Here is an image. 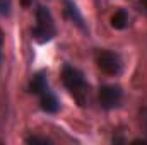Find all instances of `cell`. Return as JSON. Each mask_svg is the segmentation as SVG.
Masks as SVG:
<instances>
[{
	"label": "cell",
	"mask_w": 147,
	"mask_h": 145,
	"mask_svg": "<svg viewBox=\"0 0 147 145\" xmlns=\"http://www.w3.org/2000/svg\"><path fill=\"white\" fill-rule=\"evenodd\" d=\"M62 82L69 89V92L75 97V101L80 106H84V97H86V92H87V84H86L84 73L79 68L72 67V65H63V68H62Z\"/></svg>",
	"instance_id": "obj_1"
},
{
	"label": "cell",
	"mask_w": 147,
	"mask_h": 145,
	"mask_svg": "<svg viewBox=\"0 0 147 145\" xmlns=\"http://www.w3.org/2000/svg\"><path fill=\"white\" fill-rule=\"evenodd\" d=\"M31 34L41 44L51 41L57 36V28H55V22H53V15L48 10V7L39 5L36 9V24H34Z\"/></svg>",
	"instance_id": "obj_2"
},
{
	"label": "cell",
	"mask_w": 147,
	"mask_h": 145,
	"mask_svg": "<svg viewBox=\"0 0 147 145\" xmlns=\"http://www.w3.org/2000/svg\"><path fill=\"white\" fill-rule=\"evenodd\" d=\"M96 63H98V68L106 75H118L121 72V58L113 53V51H99L96 55Z\"/></svg>",
	"instance_id": "obj_3"
},
{
	"label": "cell",
	"mask_w": 147,
	"mask_h": 145,
	"mask_svg": "<svg viewBox=\"0 0 147 145\" xmlns=\"http://www.w3.org/2000/svg\"><path fill=\"white\" fill-rule=\"evenodd\" d=\"M99 104L105 109H113L121 103L123 92L120 85H103L99 89Z\"/></svg>",
	"instance_id": "obj_4"
},
{
	"label": "cell",
	"mask_w": 147,
	"mask_h": 145,
	"mask_svg": "<svg viewBox=\"0 0 147 145\" xmlns=\"http://www.w3.org/2000/svg\"><path fill=\"white\" fill-rule=\"evenodd\" d=\"M63 9H65L67 17L72 21L79 29L87 31V28H86V24H84V17H82L80 10L77 9V5H75V2H74V0H63Z\"/></svg>",
	"instance_id": "obj_5"
},
{
	"label": "cell",
	"mask_w": 147,
	"mask_h": 145,
	"mask_svg": "<svg viewBox=\"0 0 147 145\" xmlns=\"http://www.w3.org/2000/svg\"><path fill=\"white\" fill-rule=\"evenodd\" d=\"M38 97H39V106H41L43 111H46V113H57V111H58L60 103H58L57 96L50 91V87H48L45 92H41Z\"/></svg>",
	"instance_id": "obj_6"
},
{
	"label": "cell",
	"mask_w": 147,
	"mask_h": 145,
	"mask_svg": "<svg viewBox=\"0 0 147 145\" xmlns=\"http://www.w3.org/2000/svg\"><path fill=\"white\" fill-rule=\"evenodd\" d=\"M48 89V79H46V72H38L33 75L31 82H29V92L34 94V96H39L41 92H45Z\"/></svg>",
	"instance_id": "obj_7"
},
{
	"label": "cell",
	"mask_w": 147,
	"mask_h": 145,
	"mask_svg": "<svg viewBox=\"0 0 147 145\" xmlns=\"http://www.w3.org/2000/svg\"><path fill=\"white\" fill-rule=\"evenodd\" d=\"M111 22V28L113 29H125L127 26H128V12L125 10V9H118V10H115V14L111 15L110 19Z\"/></svg>",
	"instance_id": "obj_8"
},
{
	"label": "cell",
	"mask_w": 147,
	"mask_h": 145,
	"mask_svg": "<svg viewBox=\"0 0 147 145\" xmlns=\"http://www.w3.org/2000/svg\"><path fill=\"white\" fill-rule=\"evenodd\" d=\"M26 144H33V145H36V144H41V145H48V144H51L48 138H41V137H28L26 138Z\"/></svg>",
	"instance_id": "obj_9"
},
{
	"label": "cell",
	"mask_w": 147,
	"mask_h": 145,
	"mask_svg": "<svg viewBox=\"0 0 147 145\" xmlns=\"http://www.w3.org/2000/svg\"><path fill=\"white\" fill-rule=\"evenodd\" d=\"M10 14V0H0V15H9Z\"/></svg>",
	"instance_id": "obj_10"
},
{
	"label": "cell",
	"mask_w": 147,
	"mask_h": 145,
	"mask_svg": "<svg viewBox=\"0 0 147 145\" xmlns=\"http://www.w3.org/2000/svg\"><path fill=\"white\" fill-rule=\"evenodd\" d=\"M31 3H33V0H21V5L22 7H29Z\"/></svg>",
	"instance_id": "obj_11"
},
{
	"label": "cell",
	"mask_w": 147,
	"mask_h": 145,
	"mask_svg": "<svg viewBox=\"0 0 147 145\" xmlns=\"http://www.w3.org/2000/svg\"><path fill=\"white\" fill-rule=\"evenodd\" d=\"M134 145H137V144H142V145H147V140H134L132 142Z\"/></svg>",
	"instance_id": "obj_12"
},
{
	"label": "cell",
	"mask_w": 147,
	"mask_h": 145,
	"mask_svg": "<svg viewBox=\"0 0 147 145\" xmlns=\"http://www.w3.org/2000/svg\"><path fill=\"white\" fill-rule=\"evenodd\" d=\"M144 5H146V9H147V0H144Z\"/></svg>",
	"instance_id": "obj_13"
}]
</instances>
